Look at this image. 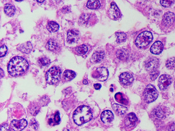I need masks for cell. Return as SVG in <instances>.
<instances>
[{"instance_id": "cell-14", "label": "cell", "mask_w": 175, "mask_h": 131, "mask_svg": "<svg viewBox=\"0 0 175 131\" xmlns=\"http://www.w3.org/2000/svg\"><path fill=\"white\" fill-rule=\"evenodd\" d=\"M121 83L124 85H130L133 81L134 78L131 73H124L121 74L119 78Z\"/></svg>"}, {"instance_id": "cell-44", "label": "cell", "mask_w": 175, "mask_h": 131, "mask_svg": "<svg viewBox=\"0 0 175 131\" xmlns=\"http://www.w3.org/2000/svg\"><path fill=\"white\" fill-rule=\"evenodd\" d=\"M83 83L84 84H85V85H87V84L88 83L87 80H83Z\"/></svg>"}, {"instance_id": "cell-9", "label": "cell", "mask_w": 175, "mask_h": 131, "mask_svg": "<svg viewBox=\"0 0 175 131\" xmlns=\"http://www.w3.org/2000/svg\"><path fill=\"white\" fill-rule=\"evenodd\" d=\"M96 78L100 81H104L107 80L109 75L108 70L104 67L97 68L96 71Z\"/></svg>"}, {"instance_id": "cell-41", "label": "cell", "mask_w": 175, "mask_h": 131, "mask_svg": "<svg viewBox=\"0 0 175 131\" xmlns=\"http://www.w3.org/2000/svg\"><path fill=\"white\" fill-rule=\"evenodd\" d=\"M94 87L95 88L96 90H98L101 87V85L100 84L97 83L94 84Z\"/></svg>"}, {"instance_id": "cell-31", "label": "cell", "mask_w": 175, "mask_h": 131, "mask_svg": "<svg viewBox=\"0 0 175 131\" xmlns=\"http://www.w3.org/2000/svg\"><path fill=\"white\" fill-rule=\"evenodd\" d=\"M166 67L169 69H173L175 68V58H172L167 60L166 63Z\"/></svg>"}, {"instance_id": "cell-34", "label": "cell", "mask_w": 175, "mask_h": 131, "mask_svg": "<svg viewBox=\"0 0 175 131\" xmlns=\"http://www.w3.org/2000/svg\"><path fill=\"white\" fill-rule=\"evenodd\" d=\"M30 125L32 128L36 130H38V129L39 125L38 122L34 119H31L30 122Z\"/></svg>"}, {"instance_id": "cell-38", "label": "cell", "mask_w": 175, "mask_h": 131, "mask_svg": "<svg viewBox=\"0 0 175 131\" xmlns=\"http://www.w3.org/2000/svg\"><path fill=\"white\" fill-rule=\"evenodd\" d=\"M49 98H47L46 96H45V97L42 98L41 100L40 101V103L42 106L46 105L48 103H49Z\"/></svg>"}, {"instance_id": "cell-13", "label": "cell", "mask_w": 175, "mask_h": 131, "mask_svg": "<svg viewBox=\"0 0 175 131\" xmlns=\"http://www.w3.org/2000/svg\"><path fill=\"white\" fill-rule=\"evenodd\" d=\"M108 14L109 17L112 19H117L120 16V11L115 3L113 2L111 3Z\"/></svg>"}, {"instance_id": "cell-37", "label": "cell", "mask_w": 175, "mask_h": 131, "mask_svg": "<svg viewBox=\"0 0 175 131\" xmlns=\"http://www.w3.org/2000/svg\"><path fill=\"white\" fill-rule=\"evenodd\" d=\"M1 131H12L9 126L6 124H3L1 126Z\"/></svg>"}, {"instance_id": "cell-19", "label": "cell", "mask_w": 175, "mask_h": 131, "mask_svg": "<svg viewBox=\"0 0 175 131\" xmlns=\"http://www.w3.org/2000/svg\"><path fill=\"white\" fill-rule=\"evenodd\" d=\"M92 17L90 14L84 13L81 16L79 22L81 24L88 25L91 22V19Z\"/></svg>"}, {"instance_id": "cell-6", "label": "cell", "mask_w": 175, "mask_h": 131, "mask_svg": "<svg viewBox=\"0 0 175 131\" xmlns=\"http://www.w3.org/2000/svg\"><path fill=\"white\" fill-rule=\"evenodd\" d=\"M172 79L170 76L162 75L159 78L158 86L161 90H164L168 88L172 82Z\"/></svg>"}, {"instance_id": "cell-28", "label": "cell", "mask_w": 175, "mask_h": 131, "mask_svg": "<svg viewBox=\"0 0 175 131\" xmlns=\"http://www.w3.org/2000/svg\"><path fill=\"white\" fill-rule=\"evenodd\" d=\"M75 50L76 51L80 54L84 55L86 53L88 50V48L86 45L83 44L77 47Z\"/></svg>"}, {"instance_id": "cell-29", "label": "cell", "mask_w": 175, "mask_h": 131, "mask_svg": "<svg viewBox=\"0 0 175 131\" xmlns=\"http://www.w3.org/2000/svg\"><path fill=\"white\" fill-rule=\"evenodd\" d=\"M116 36H117V42L118 43H121L126 41L127 38V35L123 33H116Z\"/></svg>"}, {"instance_id": "cell-24", "label": "cell", "mask_w": 175, "mask_h": 131, "mask_svg": "<svg viewBox=\"0 0 175 131\" xmlns=\"http://www.w3.org/2000/svg\"><path fill=\"white\" fill-rule=\"evenodd\" d=\"M101 4L100 1L95 0H90L87 3V6L90 9H96L100 7Z\"/></svg>"}, {"instance_id": "cell-30", "label": "cell", "mask_w": 175, "mask_h": 131, "mask_svg": "<svg viewBox=\"0 0 175 131\" xmlns=\"http://www.w3.org/2000/svg\"><path fill=\"white\" fill-rule=\"evenodd\" d=\"M47 45L49 49L51 51H55L58 48V44L53 40H50L48 41Z\"/></svg>"}, {"instance_id": "cell-18", "label": "cell", "mask_w": 175, "mask_h": 131, "mask_svg": "<svg viewBox=\"0 0 175 131\" xmlns=\"http://www.w3.org/2000/svg\"><path fill=\"white\" fill-rule=\"evenodd\" d=\"M16 9L14 6L10 4H7L4 7V11L7 15L9 17L14 16Z\"/></svg>"}, {"instance_id": "cell-33", "label": "cell", "mask_w": 175, "mask_h": 131, "mask_svg": "<svg viewBox=\"0 0 175 131\" xmlns=\"http://www.w3.org/2000/svg\"><path fill=\"white\" fill-rule=\"evenodd\" d=\"M160 74V72L157 70H155L151 72L150 77L151 79L154 81L158 78Z\"/></svg>"}, {"instance_id": "cell-42", "label": "cell", "mask_w": 175, "mask_h": 131, "mask_svg": "<svg viewBox=\"0 0 175 131\" xmlns=\"http://www.w3.org/2000/svg\"><path fill=\"white\" fill-rule=\"evenodd\" d=\"M62 11L63 12L66 13L68 12V11H69V9L68 7H66V6H65V7H63V8H62Z\"/></svg>"}, {"instance_id": "cell-36", "label": "cell", "mask_w": 175, "mask_h": 131, "mask_svg": "<svg viewBox=\"0 0 175 131\" xmlns=\"http://www.w3.org/2000/svg\"><path fill=\"white\" fill-rule=\"evenodd\" d=\"M7 48L6 45H3L1 46L0 48V55H1V58L4 57L6 55L7 52Z\"/></svg>"}, {"instance_id": "cell-5", "label": "cell", "mask_w": 175, "mask_h": 131, "mask_svg": "<svg viewBox=\"0 0 175 131\" xmlns=\"http://www.w3.org/2000/svg\"><path fill=\"white\" fill-rule=\"evenodd\" d=\"M158 92L153 85L149 84L144 90V101L147 103H151L155 101L158 96Z\"/></svg>"}, {"instance_id": "cell-23", "label": "cell", "mask_w": 175, "mask_h": 131, "mask_svg": "<svg viewBox=\"0 0 175 131\" xmlns=\"http://www.w3.org/2000/svg\"><path fill=\"white\" fill-rule=\"evenodd\" d=\"M112 108L116 112L120 115H124L127 110V107L122 105L114 104L112 106Z\"/></svg>"}, {"instance_id": "cell-20", "label": "cell", "mask_w": 175, "mask_h": 131, "mask_svg": "<svg viewBox=\"0 0 175 131\" xmlns=\"http://www.w3.org/2000/svg\"><path fill=\"white\" fill-rule=\"evenodd\" d=\"M105 53L103 51L96 52L92 55V60L95 62H100L105 58Z\"/></svg>"}, {"instance_id": "cell-46", "label": "cell", "mask_w": 175, "mask_h": 131, "mask_svg": "<svg viewBox=\"0 0 175 131\" xmlns=\"http://www.w3.org/2000/svg\"><path fill=\"white\" fill-rule=\"evenodd\" d=\"M63 131H70L69 130H68V129H65Z\"/></svg>"}, {"instance_id": "cell-43", "label": "cell", "mask_w": 175, "mask_h": 131, "mask_svg": "<svg viewBox=\"0 0 175 131\" xmlns=\"http://www.w3.org/2000/svg\"><path fill=\"white\" fill-rule=\"evenodd\" d=\"M4 72L3 70L1 68V78H2L4 76Z\"/></svg>"}, {"instance_id": "cell-7", "label": "cell", "mask_w": 175, "mask_h": 131, "mask_svg": "<svg viewBox=\"0 0 175 131\" xmlns=\"http://www.w3.org/2000/svg\"><path fill=\"white\" fill-rule=\"evenodd\" d=\"M28 123L25 119L20 120H13L11 123L10 126L15 131H21L26 127Z\"/></svg>"}, {"instance_id": "cell-39", "label": "cell", "mask_w": 175, "mask_h": 131, "mask_svg": "<svg viewBox=\"0 0 175 131\" xmlns=\"http://www.w3.org/2000/svg\"><path fill=\"white\" fill-rule=\"evenodd\" d=\"M60 114L59 112H56V113L55 114L54 116V120L55 122L56 123L58 124L59 123L60 121Z\"/></svg>"}, {"instance_id": "cell-15", "label": "cell", "mask_w": 175, "mask_h": 131, "mask_svg": "<svg viewBox=\"0 0 175 131\" xmlns=\"http://www.w3.org/2000/svg\"><path fill=\"white\" fill-rule=\"evenodd\" d=\"M164 49L162 43L159 41H156L151 46L150 51L155 55H159L162 53Z\"/></svg>"}, {"instance_id": "cell-32", "label": "cell", "mask_w": 175, "mask_h": 131, "mask_svg": "<svg viewBox=\"0 0 175 131\" xmlns=\"http://www.w3.org/2000/svg\"><path fill=\"white\" fill-rule=\"evenodd\" d=\"M38 63L42 66H47L50 63V60L46 57L43 56L39 59Z\"/></svg>"}, {"instance_id": "cell-27", "label": "cell", "mask_w": 175, "mask_h": 131, "mask_svg": "<svg viewBox=\"0 0 175 131\" xmlns=\"http://www.w3.org/2000/svg\"><path fill=\"white\" fill-rule=\"evenodd\" d=\"M115 98L116 100L119 103L127 105L128 103V101L127 99L124 98L122 94L120 93H118L115 95Z\"/></svg>"}, {"instance_id": "cell-8", "label": "cell", "mask_w": 175, "mask_h": 131, "mask_svg": "<svg viewBox=\"0 0 175 131\" xmlns=\"http://www.w3.org/2000/svg\"><path fill=\"white\" fill-rule=\"evenodd\" d=\"M80 38V33L75 29L69 30L67 32V41L69 44L76 42Z\"/></svg>"}, {"instance_id": "cell-26", "label": "cell", "mask_w": 175, "mask_h": 131, "mask_svg": "<svg viewBox=\"0 0 175 131\" xmlns=\"http://www.w3.org/2000/svg\"><path fill=\"white\" fill-rule=\"evenodd\" d=\"M40 109V106L38 104L34 103L30 105L29 107L30 113L33 115H36L39 112Z\"/></svg>"}, {"instance_id": "cell-1", "label": "cell", "mask_w": 175, "mask_h": 131, "mask_svg": "<svg viewBox=\"0 0 175 131\" xmlns=\"http://www.w3.org/2000/svg\"><path fill=\"white\" fill-rule=\"evenodd\" d=\"M28 64L26 60L22 57H16L10 61L8 66V71L13 76L22 74L27 70Z\"/></svg>"}, {"instance_id": "cell-40", "label": "cell", "mask_w": 175, "mask_h": 131, "mask_svg": "<svg viewBox=\"0 0 175 131\" xmlns=\"http://www.w3.org/2000/svg\"><path fill=\"white\" fill-rule=\"evenodd\" d=\"M156 115L160 118H161L163 116V112L161 110H158L157 112H156Z\"/></svg>"}, {"instance_id": "cell-35", "label": "cell", "mask_w": 175, "mask_h": 131, "mask_svg": "<svg viewBox=\"0 0 175 131\" xmlns=\"http://www.w3.org/2000/svg\"><path fill=\"white\" fill-rule=\"evenodd\" d=\"M173 1H160V4L165 8L169 7L172 4Z\"/></svg>"}, {"instance_id": "cell-4", "label": "cell", "mask_w": 175, "mask_h": 131, "mask_svg": "<svg viewBox=\"0 0 175 131\" xmlns=\"http://www.w3.org/2000/svg\"><path fill=\"white\" fill-rule=\"evenodd\" d=\"M61 73V70L59 67H53L50 68L45 75L47 83L50 85L58 83L60 80Z\"/></svg>"}, {"instance_id": "cell-21", "label": "cell", "mask_w": 175, "mask_h": 131, "mask_svg": "<svg viewBox=\"0 0 175 131\" xmlns=\"http://www.w3.org/2000/svg\"><path fill=\"white\" fill-rule=\"evenodd\" d=\"M117 56L119 59L121 60H126L128 58V51L125 49L118 50L117 53Z\"/></svg>"}, {"instance_id": "cell-10", "label": "cell", "mask_w": 175, "mask_h": 131, "mask_svg": "<svg viewBox=\"0 0 175 131\" xmlns=\"http://www.w3.org/2000/svg\"><path fill=\"white\" fill-rule=\"evenodd\" d=\"M175 21V15L174 13L168 12L165 13L162 17V23L164 26H171Z\"/></svg>"}, {"instance_id": "cell-12", "label": "cell", "mask_w": 175, "mask_h": 131, "mask_svg": "<svg viewBox=\"0 0 175 131\" xmlns=\"http://www.w3.org/2000/svg\"><path fill=\"white\" fill-rule=\"evenodd\" d=\"M159 60L157 58H150L146 64V69L147 71L151 72L156 70L159 66Z\"/></svg>"}, {"instance_id": "cell-45", "label": "cell", "mask_w": 175, "mask_h": 131, "mask_svg": "<svg viewBox=\"0 0 175 131\" xmlns=\"http://www.w3.org/2000/svg\"><path fill=\"white\" fill-rule=\"evenodd\" d=\"M38 1V2L40 3H43V1Z\"/></svg>"}, {"instance_id": "cell-17", "label": "cell", "mask_w": 175, "mask_h": 131, "mask_svg": "<svg viewBox=\"0 0 175 131\" xmlns=\"http://www.w3.org/2000/svg\"><path fill=\"white\" fill-rule=\"evenodd\" d=\"M33 45L30 42H27L19 45L17 49L23 53L28 54L31 51Z\"/></svg>"}, {"instance_id": "cell-2", "label": "cell", "mask_w": 175, "mask_h": 131, "mask_svg": "<svg viewBox=\"0 0 175 131\" xmlns=\"http://www.w3.org/2000/svg\"><path fill=\"white\" fill-rule=\"evenodd\" d=\"M92 117L91 109L85 105H81L77 107L73 114L74 121L78 125H81L89 122Z\"/></svg>"}, {"instance_id": "cell-3", "label": "cell", "mask_w": 175, "mask_h": 131, "mask_svg": "<svg viewBox=\"0 0 175 131\" xmlns=\"http://www.w3.org/2000/svg\"><path fill=\"white\" fill-rule=\"evenodd\" d=\"M153 39L152 33L148 31L143 32L137 37L135 40V44L139 48L145 47L151 43Z\"/></svg>"}, {"instance_id": "cell-11", "label": "cell", "mask_w": 175, "mask_h": 131, "mask_svg": "<svg viewBox=\"0 0 175 131\" xmlns=\"http://www.w3.org/2000/svg\"><path fill=\"white\" fill-rule=\"evenodd\" d=\"M137 121V117L135 114L133 112L128 114L124 119L125 125L126 127L128 128L134 127Z\"/></svg>"}, {"instance_id": "cell-22", "label": "cell", "mask_w": 175, "mask_h": 131, "mask_svg": "<svg viewBox=\"0 0 175 131\" xmlns=\"http://www.w3.org/2000/svg\"><path fill=\"white\" fill-rule=\"evenodd\" d=\"M47 28L50 32L54 33L58 31L59 26L55 21H50L47 24Z\"/></svg>"}, {"instance_id": "cell-16", "label": "cell", "mask_w": 175, "mask_h": 131, "mask_svg": "<svg viewBox=\"0 0 175 131\" xmlns=\"http://www.w3.org/2000/svg\"><path fill=\"white\" fill-rule=\"evenodd\" d=\"M114 118L113 113L110 111L106 110L102 112L101 116V120L104 123H109L112 122Z\"/></svg>"}, {"instance_id": "cell-25", "label": "cell", "mask_w": 175, "mask_h": 131, "mask_svg": "<svg viewBox=\"0 0 175 131\" xmlns=\"http://www.w3.org/2000/svg\"><path fill=\"white\" fill-rule=\"evenodd\" d=\"M76 76V74L74 72L70 70H67L63 73L64 78L67 81H70L73 80Z\"/></svg>"}]
</instances>
